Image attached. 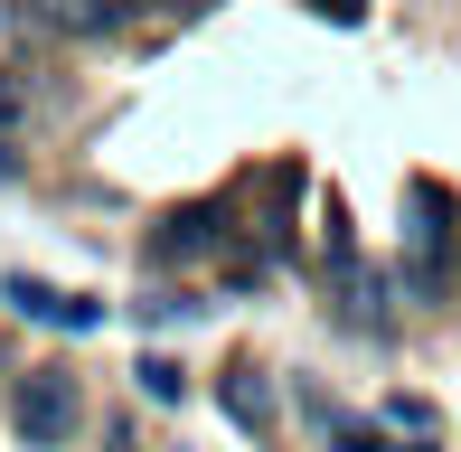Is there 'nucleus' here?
Here are the masks:
<instances>
[{
  "instance_id": "obj_1",
  "label": "nucleus",
  "mask_w": 461,
  "mask_h": 452,
  "mask_svg": "<svg viewBox=\"0 0 461 452\" xmlns=\"http://www.w3.org/2000/svg\"><path fill=\"white\" fill-rule=\"evenodd\" d=\"M76 415H86L76 367H19V386H10V434L29 443V452H67Z\"/></svg>"
},
{
  "instance_id": "obj_7",
  "label": "nucleus",
  "mask_w": 461,
  "mask_h": 452,
  "mask_svg": "<svg viewBox=\"0 0 461 452\" xmlns=\"http://www.w3.org/2000/svg\"><path fill=\"white\" fill-rule=\"evenodd\" d=\"M132 386H141L151 405H179V396H188V367H179V358H160V348H151V358L132 367Z\"/></svg>"
},
{
  "instance_id": "obj_9",
  "label": "nucleus",
  "mask_w": 461,
  "mask_h": 452,
  "mask_svg": "<svg viewBox=\"0 0 461 452\" xmlns=\"http://www.w3.org/2000/svg\"><path fill=\"white\" fill-rule=\"evenodd\" d=\"M339 452H395V443L376 434V424H339Z\"/></svg>"
},
{
  "instance_id": "obj_2",
  "label": "nucleus",
  "mask_w": 461,
  "mask_h": 452,
  "mask_svg": "<svg viewBox=\"0 0 461 452\" xmlns=\"http://www.w3.org/2000/svg\"><path fill=\"white\" fill-rule=\"evenodd\" d=\"M443 274H452V198L433 179H414L405 189V293L443 302Z\"/></svg>"
},
{
  "instance_id": "obj_8",
  "label": "nucleus",
  "mask_w": 461,
  "mask_h": 452,
  "mask_svg": "<svg viewBox=\"0 0 461 452\" xmlns=\"http://www.w3.org/2000/svg\"><path fill=\"white\" fill-rule=\"evenodd\" d=\"M19 113H29V104H19V76L0 67V179L19 170V151H10V141H19Z\"/></svg>"
},
{
  "instance_id": "obj_5",
  "label": "nucleus",
  "mask_w": 461,
  "mask_h": 452,
  "mask_svg": "<svg viewBox=\"0 0 461 452\" xmlns=\"http://www.w3.org/2000/svg\"><path fill=\"white\" fill-rule=\"evenodd\" d=\"M29 29H48V38H113L122 19H132V0H29Z\"/></svg>"
},
{
  "instance_id": "obj_10",
  "label": "nucleus",
  "mask_w": 461,
  "mask_h": 452,
  "mask_svg": "<svg viewBox=\"0 0 461 452\" xmlns=\"http://www.w3.org/2000/svg\"><path fill=\"white\" fill-rule=\"evenodd\" d=\"M311 10H321V19H339V29H348V19H367V0H311Z\"/></svg>"
},
{
  "instance_id": "obj_6",
  "label": "nucleus",
  "mask_w": 461,
  "mask_h": 452,
  "mask_svg": "<svg viewBox=\"0 0 461 452\" xmlns=\"http://www.w3.org/2000/svg\"><path fill=\"white\" fill-rule=\"evenodd\" d=\"M217 405L236 434H274V386H264V367H226L217 377Z\"/></svg>"
},
{
  "instance_id": "obj_3",
  "label": "nucleus",
  "mask_w": 461,
  "mask_h": 452,
  "mask_svg": "<svg viewBox=\"0 0 461 452\" xmlns=\"http://www.w3.org/2000/svg\"><path fill=\"white\" fill-rule=\"evenodd\" d=\"M0 302H10L19 321H38V330H104V302L57 293V283H38V274H0Z\"/></svg>"
},
{
  "instance_id": "obj_11",
  "label": "nucleus",
  "mask_w": 461,
  "mask_h": 452,
  "mask_svg": "<svg viewBox=\"0 0 461 452\" xmlns=\"http://www.w3.org/2000/svg\"><path fill=\"white\" fill-rule=\"evenodd\" d=\"M132 10H141V0H132Z\"/></svg>"
},
{
  "instance_id": "obj_4",
  "label": "nucleus",
  "mask_w": 461,
  "mask_h": 452,
  "mask_svg": "<svg viewBox=\"0 0 461 452\" xmlns=\"http://www.w3.org/2000/svg\"><path fill=\"white\" fill-rule=\"evenodd\" d=\"M226 245H236V217L226 208H179L151 236V264H198V255H226Z\"/></svg>"
}]
</instances>
